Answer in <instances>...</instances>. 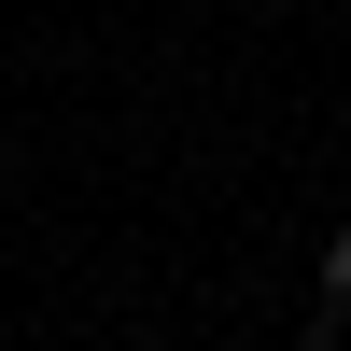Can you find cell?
<instances>
[{"mask_svg":"<svg viewBox=\"0 0 351 351\" xmlns=\"http://www.w3.org/2000/svg\"><path fill=\"white\" fill-rule=\"evenodd\" d=\"M309 281H324V295L351 309V225H324V253H309Z\"/></svg>","mask_w":351,"mask_h":351,"instance_id":"cell-1","label":"cell"},{"mask_svg":"<svg viewBox=\"0 0 351 351\" xmlns=\"http://www.w3.org/2000/svg\"><path fill=\"white\" fill-rule=\"evenodd\" d=\"M0 183H14V141H0Z\"/></svg>","mask_w":351,"mask_h":351,"instance_id":"cell-2","label":"cell"},{"mask_svg":"<svg viewBox=\"0 0 351 351\" xmlns=\"http://www.w3.org/2000/svg\"><path fill=\"white\" fill-rule=\"evenodd\" d=\"M281 351H324V337H281Z\"/></svg>","mask_w":351,"mask_h":351,"instance_id":"cell-3","label":"cell"}]
</instances>
